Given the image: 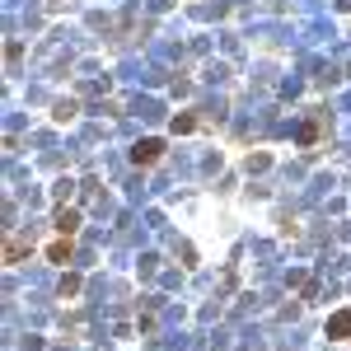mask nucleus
Returning <instances> with one entry per match:
<instances>
[{
	"label": "nucleus",
	"instance_id": "f257e3e1",
	"mask_svg": "<svg viewBox=\"0 0 351 351\" xmlns=\"http://www.w3.org/2000/svg\"><path fill=\"white\" fill-rule=\"evenodd\" d=\"M164 155V141H155V136H145V141H136L132 145V160L141 164V169H145V164H155Z\"/></svg>",
	"mask_w": 351,
	"mask_h": 351
},
{
	"label": "nucleus",
	"instance_id": "f03ea898",
	"mask_svg": "<svg viewBox=\"0 0 351 351\" xmlns=\"http://www.w3.org/2000/svg\"><path fill=\"white\" fill-rule=\"evenodd\" d=\"M324 332L332 337V342H347V337H351V309H337V314L328 319V328H324Z\"/></svg>",
	"mask_w": 351,
	"mask_h": 351
},
{
	"label": "nucleus",
	"instance_id": "7ed1b4c3",
	"mask_svg": "<svg viewBox=\"0 0 351 351\" xmlns=\"http://www.w3.org/2000/svg\"><path fill=\"white\" fill-rule=\"evenodd\" d=\"M28 253H33V243H28V239H5V267H14V263L28 258Z\"/></svg>",
	"mask_w": 351,
	"mask_h": 351
},
{
	"label": "nucleus",
	"instance_id": "20e7f679",
	"mask_svg": "<svg viewBox=\"0 0 351 351\" xmlns=\"http://www.w3.org/2000/svg\"><path fill=\"white\" fill-rule=\"evenodd\" d=\"M47 258H52V263H71V234H61L56 243H47Z\"/></svg>",
	"mask_w": 351,
	"mask_h": 351
},
{
	"label": "nucleus",
	"instance_id": "39448f33",
	"mask_svg": "<svg viewBox=\"0 0 351 351\" xmlns=\"http://www.w3.org/2000/svg\"><path fill=\"white\" fill-rule=\"evenodd\" d=\"M56 230L61 234H75L80 230V211H56Z\"/></svg>",
	"mask_w": 351,
	"mask_h": 351
},
{
	"label": "nucleus",
	"instance_id": "423d86ee",
	"mask_svg": "<svg viewBox=\"0 0 351 351\" xmlns=\"http://www.w3.org/2000/svg\"><path fill=\"white\" fill-rule=\"evenodd\" d=\"M192 127H197V117H192V112H183V117H173V132H178V136H188Z\"/></svg>",
	"mask_w": 351,
	"mask_h": 351
},
{
	"label": "nucleus",
	"instance_id": "0eeeda50",
	"mask_svg": "<svg viewBox=\"0 0 351 351\" xmlns=\"http://www.w3.org/2000/svg\"><path fill=\"white\" fill-rule=\"evenodd\" d=\"M314 141H319V127H314V122H304V127H300V145H314Z\"/></svg>",
	"mask_w": 351,
	"mask_h": 351
}]
</instances>
